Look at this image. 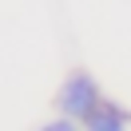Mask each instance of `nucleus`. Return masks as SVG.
Here are the masks:
<instances>
[{"instance_id": "nucleus-1", "label": "nucleus", "mask_w": 131, "mask_h": 131, "mask_svg": "<svg viewBox=\"0 0 131 131\" xmlns=\"http://www.w3.org/2000/svg\"><path fill=\"white\" fill-rule=\"evenodd\" d=\"M95 103H99V88H95V80L83 75V72H75L72 80L64 83V91H60V107H64V115H80V119H83Z\"/></svg>"}, {"instance_id": "nucleus-2", "label": "nucleus", "mask_w": 131, "mask_h": 131, "mask_svg": "<svg viewBox=\"0 0 131 131\" xmlns=\"http://www.w3.org/2000/svg\"><path fill=\"white\" fill-rule=\"evenodd\" d=\"M83 123H88L91 131H123L131 123V115L123 111V107H115V103H103V99H99L95 107H91L88 115H83Z\"/></svg>"}]
</instances>
